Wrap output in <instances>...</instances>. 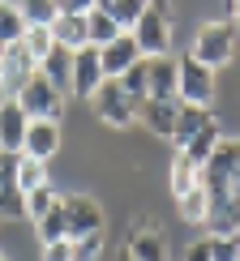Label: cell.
Masks as SVG:
<instances>
[{
	"mask_svg": "<svg viewBox=\"0 0 240 261\" xmlns=\"http://www.w3.org/2000/svg\"><path fill=\"white\" fill-rule=\"evenodd\" d=\"M210 99H214V73L206 69L193 51L176 56V103L210 112Z\"/></svg>",
	"mask_w": 240,
	"mask_h": 261,
	"instance_id": "cell-1",
	"label": "cell"
},
{
	"mask_svg": "<svg viewBox=\"0 0 240 261\" xmlns=\"http://www.w3.org/2000/svg\"><path fill=\"white\" fill-rule=\"evenodd\" d=\"M172 13H167V5L163 0H150L146 9H141V17H137V26H133V43L141 47V56L146 60H155V56H167V47H172Z\"/></svg>",
	"mask_w": 240,
	"mask_h": 261,
	"instance_id": "cell-2",
	"label": "cell"
},
{
	"mask_svg": "<svg viewBox=\"0 0 240 261\" xmlns=\"http://www.w3.org/2000/svg\"><path fill=\"white\" fill-rule=\"evenodd\" d=\"M202 189H206V197L240 189V137H223L214 146V154L202 167Z\"/></svg>",
	"mask_w": 240,
	"mask_h": 261,
	"instance_id": "cell-3",
	"label": "cell"
},
{
	"mask_svg": "<svg viewBox=\"0 0 240 261\" xmlns=\"http://www.w3.org/2000/svg\"><path fill=\"white\" fill-rule=\"evenodd\" d=\"M193 56H198L206 69H223L227 60L236 56V26L232 21H206V26L198 30V39H193Z\"/></svg>",
	"mask_w": 240,
	"mask_h": 261,
	"instance_id": "cell-4",
	"label": "cell"
},
{
	"mask_svg": "<svg viewBox=\"0 0 240 261\" xmlns=\"http://www.w3.org/2000/svg\"><path fill=\"white\" fill-rule=\"evenodd\" d=\"M90 112L99 116L103 124H112V128H129V124L137 120V103L125 94V86H120V82H103L99 90H94Z\"/></svg>",
	"mask_w": 240,
	"mask_h": 261,
	"instance_id": "cell-5",
	"label": "cell"
},
{
	"mask_svg": "<svg viewBox=\"0 0 240 261\" xmlns=\"http://www.w3.org/2000/svg\"><path fill=\"white\" fill-rule=\"evenodd\" d=\"M13 99H17L21 112H26V120H60V112H64V94H56L39 73L21 86Z\"/></svg>",
	"mask_w": 240,
	"mask_h": 261,
	"instance_id": "cell-6",
	"label": "cell"
},
{
	"mask_svg": "<svg viewBox=\"0 0 240 261\" xmlns=\"http://www.w3.org/2000/svg\"><path fill=\"white\" fill-rule=\"evenodd\" d=\"M64 205V223H69V240H86V236L103 231V205L86 193H73V197H60Z\"/></svg>",
	"mask_w": 240,
	"mask_h": 261,
	"instance_id": "cell-7",
	"label": "cell"
},
{
	"mask_svg": "<svg viewBox=\"0 0 240 261\" xmlns=\"http://www.w3.org/2000/svg\"><path fill=\"white\" fill-rule=\"evenodd\" d=\"M120 253L133 257V261H167V253H163V236H159L155 219H133V223H129Z\"/></svg>",
	"mask_w": 240,
	"mask_h": 261,
	"instance_id": "cell-8",
	"label": "cell"
},
{
	"mask_svg": "<svg viewBox=\"0 0 240 261\" xmlns=\"http://www.w3.org/2000/svg\"><path fill=\"white\" fill-rule=\"evenodd\" d=\"M35 73H39V64L30 60V51L21 47V43L5 47V56H0V99H13Z\"/></svg>",
	"mask_w": 240,
	"mask_h": 261,
	"instance_id": "cell-9",
	"label": "cell"
},
{
	"mask_svg": "<svg viewBox=\"0 0 240 261\" xmlns=\"http://www.w3.org/2000/svg\"><path fill=\"white\" fill-rule=\"evenodd\" d=\"M103 82H107V77H103V56H99V47L73 51V90H69V99H86V103H90L94 90H99Z\"/></svg>",
	"mask_w": 240,
	"mask_h": 261,
	"instance_id": "cell-10",
	"label": "cell"
},
{
	"mask_svg": "<svg viewBox=\"0 0 240 261\" xmlns=\"http://www.w3.org/2000/svg\"><path fill=\"white\" fill-rule=\"evenodd\" d=\"M206 236H240V189L214 193L206 205Z\"/></svg>",
	"mask_w": 240,
	"mask_h": 261,
	"instance_id": "cell-11",
	"label": "cell"
},
{
	"mask_svg": "<svg viewBox=\"0 0 240 261\" xmlns=\"http://www.w3.org/2000/svg\"><path fill=\"white\" fill-rule=\"evenodd\" d=\"M137 120L146 124L155 137L172 141L176 137V120H180V103L176 99H141L137 103Z\"/></svg>",
	"mask_w": 240,
	"mask_h": 261,
	"instance_id": "cell-12",
	"label": "cell"
},
{
	"mask_svg": "<svg viewBox=\"0 0 240 261\" xmlns=\"http://www.w3.org/2000/svg\"><path fill=\"white\" fill-rule=\"evenodd\" d=\"M26 112L17 107V99H0V154L17 159L21 141H26Z\"/></svg>",
	"mask_w": 240,
	"mask_h": 261,
	"instance_id": "cell-13",
	"label": "cell"
},
{
	"mask_svg": "<svg viewBox=\"0 0 240 261\" xmlns=\"http://www.w3.org/2000/svg\"><path fill=\"white\" fill-rule=\"evenodd\" d=\"M99 56H103V77H107V82H120L137 60H146V56H141V47L133 43V35H120L116 43H107Z\"/></svg>",
	"mask_w": 240,
	"mask_h": 261,
	"instance_id": "cell-14",
	"label": "cell"
},
{
	"mask_svg": "<svg viewBox=\"0 0 240 261\" xmlns=\"http://www.w3.org/2000/svg\"><path fill=\"white\" fill-rule=\"evenodd\" d=\"M60 146V120H30L26 124V141H21V154L47 163Z\"/></svg>",
	"mask_w": 240,
	"mask_h": 261,
	"instance_id": "cell-15",
	"label": "cell"
},
{
	"mask_svg": "<svg viewBox=\"0 0 240 261\" xmlns=\"http://www.w3.org/2000/svg\"><path fill=\"white\" fill-rule=\"evenodd\" d=\"M146 99H176V56L146 60Z\"/></svg>",
	"mask_w": 240,
	"mask_h": 261,
	"instance_id": "cell-16",
	"label": "cell"
},
{
	"mask_svg": "<svg viewBox=\"0 0 240 261\" xmlns=\"http://www.w3.org/2000/svg\"><path fill=\"white\" fill-rule=\"evenodd\" d=\"M39 77L47 82L56 94H64V99H69V90H73V51L52 47V56L39 64Z\"/></svg>",
	"mask_w": 240,
	"mask_h": 261,
	"instance_id": "cell-17",
	"label": "cell"
},
{
	"mask_svg": "<svg viewBox=\"0 0 240 261\" xmlns=\"http://www.w3.org/2000/svg\"><path fill=\"white\" fill-rule=\"evenodd\" d=\"M219 141H223V128H219V120L210 116V120H206L198 133H193V137L180 146V154H184V159H193L198 167H206V159L214 154V146H219Z\"/></svg>",
	"mask_w": 240,
	"mask_h": 261,
	"instance_id": "cell-18",
	"label": "cell"
},
{
	"mask_svg": "<svg viewBox=\"0 0 240 261\" xmlns=\"http://www.w3.org/2000/svg\"><path fill=\"white\" fill-rule=\"evenodd\" d=\"M202 184V167L193 159H184L180 150L172 154V167H167V189H172V201L176 197H184V193H193Z\"/></svg>",
	"mask_w": 240,
	"mask_h": 261,
	"instance_id": "cell-19",
	"label": "cell"
},
{
	"mask_svg": "<svg viewBox=\"0 0 240 261\" xmlns=\"http://www.w3.org/2000/svg\"><path fill=\"white\" fill-rule=\"evenodd\" d=\"M0 219H26V193L13 180V159L0 167Z\"/></svg>",
	"mask_w": 240,
	"mask_h": 261,
	"instance_id": "cell-20",
	"label": "cell"
},
{
	"mask_svg": "<svg viewBox=\"0 0 240 261\" xmlns=\"http://www.w3.org/2000/svg\"><path fill=\"white\" fill-rule=\"evenodd\" d=\"M52 43L64 51H82V47H90L86 43V17H73V13H60L56 21H52Z\"/></svg>",
	"mask_w": 240,
	"mask_h": 261,
	"instance_id": "cell-21",
	"label": "cell"
},
{
	"mask_svg": "<svg viewBox=\"0 0 240 261\" xmlns=\"http://www.w3.org/2000/svg\"><path fill=\"white\" fill-rule=\"evenodd\" d=\"M120 35H125V30H120L116 21H112V17L103 13V5H99V0H94V9H90V13H86V43L103 51L107 43H116Z\"/></svg>",
	"mask_w": 240,
	"mask_h": 261,
	"instance_id": "cell-22",
	"label": "cell"
},
{
	"mask_svg": "<svg viewBox=\"0 0 240 261\" xmlns=\"http://www.w3.org/2000/svg\"><path fill=\"white\" fill-rule=\"evenodd\" d=\"M13 180H17V189H21V193H35V189H43V184H47V163L17 154V159H13Z\"/></svg>",
	"mask_w": 240,
	"mask_h": 261,
	"instance_id": "cell-23",
	"label": "cell"
},
{
	"mask_svg": "<svg viewBox=\"0 0 240 261\" xmlns=\"http://www.w3.org/2000/svg\"><path fill=\"white\" fill-rule=\"evenodd\" d=\"M21 21H26V30L35 26V30H52V21L60 17V5L56 0H21Z\"/></svg>",
	"mask_w": 240,
	"mask_h": 261,
	"instance_id": "cell-24",
	"label": "cell"
},
{
	"mask_svg": "<svg viewBox=\"0 0 240 261\" xmlns=\"http://www.w3.org/2000/svg\"><path fill=\"white\" fill-rule=\"evenodd\" d=\"M103 5V13L116 21L125 35H133V26H137V17H141V9H146V0H99Z\"/></svg>",
	"mask_w": 240,
	"mask_h": 261,
	"instance_id": "cell-25",
	"label": "cell"
},
{
	"mask_svg": "<svg viewBox=\"0 0 240 261\" xmlns=\"http://www.w3.org/2000/svg\"><path fill=\"white\" fill-rule=\"evenodd\" d=\"M26 35V21H21V9L17 5H0V47H13Z\"/></svg>",
	"mask_w": 240,
	"mask_h": 261,
	"instance_id": "cell-26",
	"label": "cell"
},
{
	"mask_svg": "<svg viewBox=\"0 0 240 261\" xmlns=\"http://www.w3.org/2000/svg\"><path fill=\"white\" fill-rule=\"evenodd\" d=\"M206 120H210V112H202V107H184V103H180V120H176V137H172V141H176V150H180V146H184V141H189L193 133H198V128H202Z\"/></svg>",
	"mask_w": 240,
	"mask_h": 261,
	"instance_id": "cell-27",
	"label": "cell"
},
{
	"mask_svg": "<svg viewBox=\"0 0 240 261\" xmlns=\"http://www.w3.org/2000/svg\"><path fill=\"white\" fill-rule=\"evenodd\" d=\"M35 227H39L43 244H56V240H69V223H64V205H60V201H56V210H52V214H43V219H39Z\"/></svg>",
	"mask_w": 240,
	"mask_h": 261,
	"instance_id": "cell-28",
	"label": "cell"
},
{
	"mask_svg": "<svg viewBox=\"0 0 240 261\" xmlns=\"http://www.w3.org/2000/svg\"><path fill=\"white\" fill-rule=\"evenodd\" d=\"M176 205H180V219H184V223H206V205H210V197H206V189L198 184L193 193L176 197Z\"/></svg>",
	"mask_w": 240,
	"mask_h": 261,
	"instance_id": "cell-29",
	"label": "cell"
},
{
	"mask_svg": "<svg viewBox=\"0 0 240 261\" xmlns=\"http://www.w3.org/2000/svg\"><path fill=\"white\" fill-rule=\"evenodd\" d=\"M56 189H52V184H43V189H35V193H26V219H43V214H52L56 210Z\"/></svg>",
	"mask_w": 240,
	"mask_h": 261,
	"instance_id": "cell-30",
	"label": "cell"
},
{
	"mask_svg": "<svg viewBox=\"0 0 240 261\" xmlns=\"http://www.w3.org/2000/svg\"><path fill=\"white\" fill-rule=\"evenodd\" d=\"M21 47L30 51V60H35V64H43V60L52 56V47H56V43H52V30H35V26H30L26 35H21Z\"/></svg>",
	"mask_w": 240,
	"mask_h": 261,
	"instance_id": "cell-31",
	"label": "cell"
},
{
	"mask_svg": "<svg viewBox=\"0 0 240 261\" xmlns=\"http://www.w3.org/2000/svg\"><path fill=\"white\" fill-rule=\"evenodd\" d=\"M214 261H240V236H206Z\"/></svg>",
	"mask_w": 240,
	"mask_h": 261,
	"instance_id": "cell-32",
	"label": "cell"
},
{
	"mask_svg": "<svg viewBox=\"0 0 240 261\" xmlns=\"http://www.w3.org/2000/svg\"><path fill=\"white\" fill-rule=\"evenodd\" d=\"M103 248V231L99 236H86V240H73V261H94Z\"/></svg>",
	"mask_w": 240,
	"mask_h": 261,
	"instance_id": "cell-33",
	"label": "cell"
},
{
	"mask_svg": "<svg viewBox=\"0 0 240 261\" xmlns=\"http://www.w3.org/2000/svg\"><path fill=\"white\" fill-rule=\"evenodd\" d=\"M43 261H73V240H56V244H43Z\"/></svg>",
	"mask_w": 240,
	"mask_h": 261,
	"instance_id": "cell-34",
	"label": "cell"
},
{
	"mask_svg": "<svg viewBox=\"0 0 240 261\" xmlns=\"http://www.w3.org/2000/svg\"><path fill=\"white\" fill-rule=\"evenodd\" d=\"M184 261H214L210 257V240H193L189 248H184Z\"/></svg>",
	"mask_w": 240,
	"mask_h": 261,
	"instance_id": "cell-35",
	"label": "cell"
},
{
	"mask_svg": "<svg viewBox=\"0 0 240 261\" xmlns=\"http://www.w3.org/2000/svg\"><path fill=\"white\" fill-rule=\"evenodd\" d=\"M227 21H232V26H240V0H236V5H227Z\"/></svg>",
	"mask_w": 240,
	"mask_h": 261,
	"instance_id": "cell-36",
	"label": "cell"
},
{
	"mask_svg": "<svg viewBox=\"0 0 240 261\" xmlns=\"http://www.w3.org/2000/svg\"><path fill=\"white\" fill-rule=\"evenodd\" d=\"M5 163H9V154H0V167H5Z\"/></svg>",
	"mask_w": 240,
	"mask_h": 261,
	"instance_id": "cell-37",
	"label": "cell"
},
{
	"mask_svg": "<svg viewBox=\"0 0 240 261\" xmlns=\"http://www.w3.org/2000/svg\"><path fill=\"white\" fill-rule=\"evenodd\" d=\"M116 261H133V257H125V253H120V257H116Z\"/></svg>",
	"mask_w": 240,
	"mask_h": 261,
	"instance_id": "cell-38",
	"label": "cell"
},
{
	"mask_svg": "<svg viewBox=\"0 0 240 261\" xmlns=\"http://www.w3.org/2000/svg\"><path fill=\"white\" fill-rule=\"evenodd\" d=\"M0 261H9V257H5V253H0Z\"/></svg>",
	"mask_w": 240,
	"mask_h": 261,
	"instance_id": "cell-39",
	"label": "cell"
}]
</instances>
